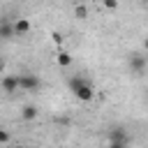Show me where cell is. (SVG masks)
Returning a JSON list of instances; mask_svg holds the SVG:
<instances>
[{
    "label": "cell",
    "mask_w": 148,
    "mask_h": 148,
    "mask_svg": "<svg viewBox=\"0 0 148 148\" xmlns=\"http://www.w3.org/2000/svg\"><path fill=\"white\" fill-rule=\"evenodd\" d=\"M12 25H14V35L16 37H23V35L30 32V21L28 18H16V21H12Z\"/></svg>",
    "instance_id": "52a82bcc"
},
{
    "label": "cell",
    "mask_w": 148,
    "mask_h": 148,
    "mask_svg": "<svg viewBox=\"0 0 148 148\" xmlns=\"http://www.w3.org/2000/svg\"><path fill=\"white\" fill-rule=\"evenodd\" d=\"M74 16H76L79 21H83V18L88 16V9H86L83 5H76V7H74Z\"/></svg>",
    "instance_id": "30bf717a"
},
{
    "label": "cell",
    "mask_w": 148,
    "mask_h": 148,
    "mask_svg": "<svg viewBox=\"0 0 148 148\" xmlns=\"http://www.w3.org/2000/svg\"><path fill=\"white\" fill-rule=\"evenodd\" d=\"M104 7H109V9H116V7H118V0H104Z\"/></svg>",
    "instance_id": "7c38bea8"
},
{
    "label": "cell",
    "mask_w": 148,
    "mask_h": 148,
    "mask_svg": "<svg viewBox=\"0 0 148 148\" xmlns=\"http://www.w3.org/2000/svg\"><path fill=\"white\" fill-rule=\"evenodd\" d=\"M16 35H14V25H12V21H7V18H0V39L2 42H9V39H14Z\"/></svg>",
    "instance_id": "8992f818"
},
{
    "label": "cell",
    "mask_w": 148,
    "mask_h": 148,
    "mask_svg": "<svg viewBox=\"0 0 148 148\" xmlns=\"http://www.w3.org/2000/svg\"><path fill=\"white\" fill-rule=\"evenodd\" d=\"M127 67H130V72H132L134 76H141V74L146 72V67H148V58H146L143 53L134 51V53L127 56Z\"/></svg>",
    "instance_id": "3957f363"
},
{
    "label": "cell",
    "mask_w": 148,
    "mask_h": 148,
    "mask_svg": "<svg viewBox=\"0 0 148 148\" xmlns=\"http://www.w3.org/2000/svg\"><path fill=\"white\" fill-rule=\"evenodd\" d=\"M37 116H39V111H37L35 104H25V106L21 109V118L28 120V123H30V120H37Z\"/></svg>",
    "instance_id": "ba28073f"
},
{
    "label": "cell",
    "mask_w": 148,
    "mask_h": 148,
    "mask_svg": "<svg viewBox=\"0 0 148 148\" xmlns=\"http://www.w3.org/2000/svg\"><path fill=\"white\" fill-rule=\"evenodd\" d=\"M143 49H146V53H148V37L143 39Z\"/></svg>",
    "instance_id": "4fadbf2b"
},
{
    "label": "cell",
    "mask_w": 148,
    "mask_h": 148,
    "mask_svg": "<svg viewBox=\"0 0 148 148\" xmlns=\"http://www.w3.org/2000/svg\"><path fill=\"white\" fill-rule=\"evenodd\" d=\"M141 2H146V5H148V0H141Z\"/></svg>",
    "instance_id": "5bb4252c"
},
{
    "label": "cell",
    "mask_w": 148,
    "mask_h": 148,
    "mask_svg": "<svg viewBox=\"0 0 148 148\" xmlns=\"http://www.w3.org/2000/svg\"><path fill=\"white\" fill-rule=\"evenodd\" d=\"M9 141H12V136H9V132L0 127V143H9Z\"/></svg>",
    "instance_id": "8fae6325"
},
{
    "label": "cell",
    "mask_w": 148,
    "mask_h": 148,
    "mask_svg": "<svg viewBox=\"0 0 148 148\" xmlns=\"http://www.w3.org/2000/svg\"><path fill=\"white\" fill-rule=\"evenodd\" d=\"M106 141H109L111 148H125V146L130 143V134H127L123 127H111V130L106 132Z\"/></svg>",
    "instance_id": "277c9868"
},
{
    "label": "cell",
    "mask_w": 148,
    "mask_h": 148,
    "mask_svg": "<svg viewBox=\"0 0 148 148\" xmlns=\"http://www.w3.org/2000/svg\"><path fill=\"white\" fill-rule=\"evenodd\" d=\"M67 86H69V90H72V95L76 97V99H81V102H90L92 97H95V86L86 79V76H72L69 81H67Z\"/></svg>",
    "instance_id": "6da1fadb"
},
{
    "label": "cell",
    "mask_w": 148,
    "mask_h": 148,
    "mask_svg": "<svg viewBox=\"0 0 148 148\" xmlns=\"http://www.w3.org/2000/svg\"><path fill=\"white\" fill-rule=\"evenodd\" d=\"M72 62H74V58H72L67 51H58V53H56V65H58V67H72Z\"/></svg>",
    "instance_id": "9c48e42d"
},
{
    "label": "cell",
    "mask_w": 148,
    "mask_h": 148,
    "mask_svg": "<svg viewBox=\"0 0 148 148\" xmlns=\"http://www.w3.org/2000/svg\"><path fill=\"white\" fill-rule=\"evenodd\" d=\"M0 88L5 95H16L18 92V74H5L0 81Z\"/></svg>",
    "instance_id": "5b68a950"
},
{
    "label": "cell",
    "mask_w": 148,
    "mask_h": 148,
    "mask_svg": "<svg viewBox=\"0 0 148 148\" xmlns=\"http://www.w3.org/2000/svg\"><path fill=\"white\" fill-rule=\"evenodd\" d=\"M39 88H42V81H39L37 74H32V72L18 74V90H23V92H37Z\"/></svg>",
    "instance_id": "7a4b0ae2"
}]
</instances>
